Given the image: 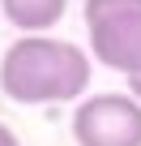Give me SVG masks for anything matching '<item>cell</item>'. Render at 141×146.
Instances as JSON below:
<instances>
[{
  "mask_svg": "<svg viewBox=\"0 0 141 146\" xmlns=\"http://www.w3.org/2000/svg\"><path fill=\"white\" fill-rule=\"evenodd\" d=\"M90 86V56L51 35H22L0 56V90L13 103H77Z\"/></svg>",
  "mask_w": 141,
  "mask_h": 146,
  "instance_id": "6da1fadb",
  "label": "cell"
},
{
  "mask_svg": "<svg viewBox=\"0 0 141 146\" xmlns=\"http://www.w3.org/2000/svg\"><path fill=\"white\" fill-rule=\"evenodd\" d=\"M81 17L98 64L124 78L141 73V0H86Z\"/></svg>",
  "mask_w": 141,
  "mask_h": 146,
  "instance_id": "7a4b0ae2",
  "label": "cell"
},
{
  "mask_svg": "<svg viewBox=\"0 0 141 146\" xmlns=\"http://www.w3.org/2000/svg\"><path fill=\"white\" fill-rule=\"evenodd\" d=\"M68 129L77 146H141V103L128 90L86 95L77 99Z\"/></svg>",
  "mask_w": 141,
  "mask_h": 146,
  "instance_id": "3957f363",
  "label": "cell"
},
{
  "mask_svg": "<svg viewBox=\"0 0 141 146\" xmlns=\"http://www.w3.org/2000/svg\"><path fill=\"white\" fill-rule=\"evenodd\" d=\"M68 13V0H0V17L22 35H47Z\"/></svg>",
  "mask_w": 141,
  "mask_h": 146,
  "instance_id": "277c9868",
  "label": "cell"
},
{
  "mask_svg": "<svg viewBox=\"0 0 141 146\" xmlns=\"http://www.w3.org/2000/svg\"><path fill=\"white\" fill-rule=\"evenodd\" d=\"M0 146H22V142H17V133H13L5 120H0Z\"/></svg>",
  "mask_w": 141,
  "mask_h": 146,
  "instance_id": "5b68a950",
  "label": "cell"
},
{
  "mask_svg": "<svg viewBox=\"0 0 141 146\" xmlns=\"http://www.w3.org/2000/svg\"><path fill=\"white\" fill-rule=\"evenodd\" d=\"M124 82H128V95L141 103V73H132V78H124Z\"/></svg>",
  "mask_w": 141,
  "mask_h": 146,
  "instance_id": "8992f818",
  "label": "cell"
}]
</instances>
